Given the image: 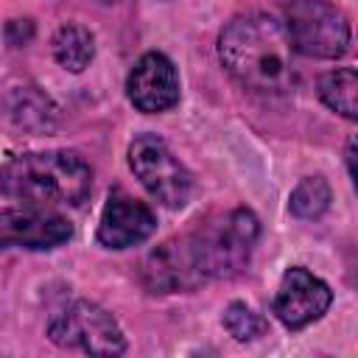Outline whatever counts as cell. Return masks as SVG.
<instances>
[{"mask_svg": "<svg viewBox=\"0 0 358 358\" xmlns=\"http://www.w3.org/2000/svg\"><path fill=\"white\" fill-rule=\"evenodd\" d=\"M291 213L296 218H319L330 207V187L322 176H305L294 190L288 201Z\"/></svg>", "mask_w": 358, "mask_h": 358, "instance_id": "cell-13", "label": "cell"}, {"mask_svg": "<svg viewBox=\"0 0 358 358\" xmlns=\"http://www.w3.org/2000/svg\"><path fill=\"white\" fill-rule=\"evenodd\" d=\"M224 327L235 341H252L266 333V319L257 310H252L246 302H232L224 310Z\"/></svg>", "mask_w": 358, "mask_h": 358, "instance_id": "cell-14", "label": "cell"}, {"mask_svg": "<svg viewBox=\"0 0 358 358\" xmlns=\"http://www.w3.org/2000/svg\"><path fill=\"white\" fill-rule=\"evenodd\" d=\"M344 157H347V171H350V176L355 179V165H352V159H355V140H352V137H350V143H347V154H344Z\"/></svg>", "mask_w": 358, "mask_h": 358, "instance_id": "cell-15", "label": "cell"}, {"mask_svg": "<svg viewBox=\"0 0 358 358\" xmlns=\"http://www.w3.org/2000/svg\"><path fill=\"white\" fill-rule=\"evenodd\" d=\"M126 95H129L131 106L145 115H157V112L176 106L179 73H176L173 62L159 50L143 53L126 78Z\"/></svg>", "mask_w": 358, "mask_h": 358, "instance_id": "cell-10", "label": "cell"}, {"mask_svg": "<svg viewBox=\"0 0 358 358\" xmlns=\"http://www.w3.org/2000/svg\"><path fill=\"white\" fill-rule=\"evenodd\" d=\"M296 50L280 20L268 14L232 17L218 36L221 67L246 90L285 95L296 87Z\"/></svg>", "mask_w": 358, "mask_h": 358, "instance_id": "cell-2", "label": "cell"}, {"mask_svg": "<svg viewBox=\"0 0 358 358\" xmlns=\"http://www.w3.org/2000/svg\"><path fill=\"white\" fill-rule=\"evenodd\" d=\"M157 229L154 210L126 193L123 187L109 190L101 221H98V243L106 249H129L148 241Z\"/></svg>", "mask_w": 358, "mask_h": 358, "instance_id": "cell-9", "label": "cell"}, {"mask_svg": "<svg viewBox=\"0 0 358 358\" xmlns=\"http://www.w3.org/2000/svg\"><path fill=\"white\" fill-rule=\"evenodd\" d=\"M53 56L64 70L81 73L95 56V39L81 25H62L53 36Z\"/></svg>", "mask_w": 358, "mask_h": 358, "instance_id": "cell-11", "label": "cell"}, {"mask_svg": "<svg viewBox=\"0 0 358 358\" xmlns=\"http://www.w3.org/2000/svg\"><path fill=\"white\" fill-rule=\"evenodd\" d=\"M260 238L252 210H229L199 221L190 232L165 241L143 260V282L154 294L190 291L215 277H232L246 263Z\"/></svg>", "mask_w": 358, "mask_h": 358, "instance_id": "cell-1", "label": "cell"}, {"mask_svg": "<svg viewBox=\"0 0 358 358\" xmlns=\"http://www.w3.org/2000/svg\"><path fill=\"white\" fill-rule=\"evenodd\" d=\"M92 190V168L76 151H28L0 165V193L36 207H78Z\"/></svg>", "mask_w": 358, "mask_h": 358, "instance_id": "cell-3", "label": "cell"}, {"mask_svg": "<svg viewBox=\"0 0 358 358\" xmlns=\"http://www.w3.org/2000/svg\"><path fill=\"white\" fill-rule=\"evenodd\" d=\"M129 168L140 179V185L168 210H179L187 204L193 179L187 168L176 159L168 143L157 134H140L129 145Z\"/></svg>", "mask_w": 358, "mask_h": 358, "instance_id": "cell-6", "label": "cell"}, {"mask_svg": "<svg viewBox=\"0 0 358 358\" xmlns=\"http://www.w3.org/2000/svg\"><path fill=\"white\" fill-rule=\"evenodd\" d=\"M73 238L70 221L50 210L36 204L22 207H6L0 210V249L20 246L31 252H48Z\"/></svg>", "mask_w": 358, "mask_h": 358, "instance_id": "cell-7", "label": "cell"}, {"mask_svg": "<svg viewBox=\"0 0 358 358\" xmlns=\"http://www.w3.org/2000/svg\"><path fill=\"white\" fill-rule=\"evenodd\" d=\"M355 90H358V73L352 67H338V70H330V73H324L319 78V98H322V103L327 109L338 112L347 120L358 117Z\"/></svg>", "mask_w": 358, "mask_h": 358, "instance_id": "cell-12", "label": "cell"}, {"mask_svg": "<svg viewBox=\"0 0 358 358\" xmlns=\"http://www.w3.org/2000/svg\"><path fill=\"white\" fill-rule=\"evenodd\" d=\"M101 3H115V0H101Z\"/></svg>", "mask_w": 358, "mask_h": 358, "instance_id": "cell-16", "label": "cell"}, {"mask_svg": "<svg viewBox=\"0 0 358 358\" xmlns=\"http://www.w3.org/2000/svg\"><path fill=\"white\" fill-rule=\"evenodd\" d=\"M282 25L302 56L338 59L350 48V20L330 0H291Z\"/></svg>", "mask_w": 358, "mask_h": 358, "instance_id": "cell-4", "label": "cell"}, {"mask_svg": "<svg viewBox=\"0 0 358 358\" xmlns=\"http://www.w3.org/2000/svg\"><path fill=\"white\" fill-rule=\"evenodd\" d=\"M48 338L67 350H81L92 355H120L126 352V336L115 316L95 302L78 299L62 308L48 322Z\"/></svg>", "mask_w": 358, "mask_h": 358, "instance_id": "cell-5", "label": "cell"}, {"mask_svg": "<svg viewBox=\"0 0 358 358\" xmlns=\"http://www.w3.org/2000/svg\"><path fill=\"white\" fill-rule=\"evenodd\" d=\"M330 302H333V291L322 277H316L302 266H291L280 280L271 310L288 330H302L310 322L322 319Z\"/></svg>", "mask_w": 358, "mask_h": 358, "instance_id": "cell-8", "label": "cell"}]
</instances>
